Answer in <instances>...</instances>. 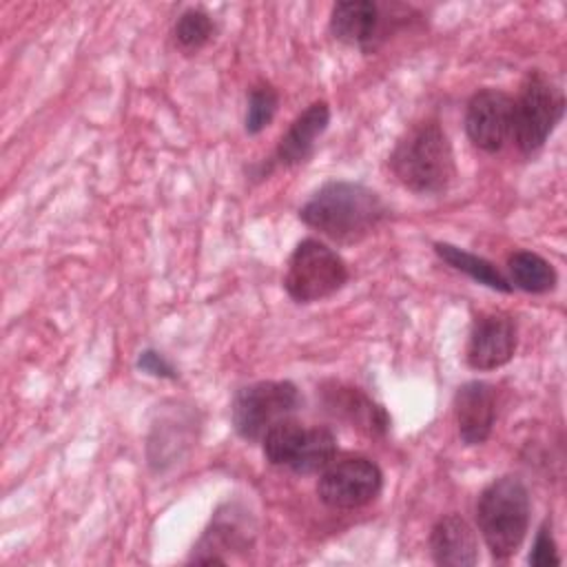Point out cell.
I'll use <instances>...</instances> for the list:
<instances>
[{
    "mask_svg": "<svg viewBox=\"0 0 567 567\" xmlns=\"http://www.w3.org/2000/svg\"><path fill=\"white\" fill-rule=\"evenodd\" d=\"M434 252L439 255L441 261H445L447 266H452L458 272H465L476 284H483V286H487L492 290H498V292H512L514 290L509 279L485 257L467 252V250H463L454 244H447V241H436Z\"/></svg>",
    "mask_w": 567,
    "mask_h": 567,
    "instance_id": "cell-16",
    "label": "cell"
},
{
    "mask_svg": "<svg viewBox=\"0 0 567 567\" xmlns=\"http://www.w3.org/2000/svg\"><path fill=\"white\" fill-rule=\"evenodd\" d=\"M385 18L372 0H343L330 11V33L334 40L361 51H374L385 38Z\"/></svg>",
    "mask_w": 567,
    "mask_h": 567,
    "instance_id": "cell-10",
    "label": "cell"
},
{
    "mask_svg": "<svg viewBox=\"0 0 567 567\" xmlns=\"http://www.w3.org/2000/svg\"><path fill=\"white\" fill-rule=\"evenodd\" d=\"M516 343L518 337L512 317L503 312H485L472 323L465 361L472 370H496L512 361Z\"/></svg>",
    "mask_w": 567,
    "mask_h": 567,
    "instance_id": "cell-9",
    "label": "cell"
},
{
    "mask_svg": "<svg viewBox=\"0 0 567 567\" xmlns=\"http://www.w3.org/2000/svg\"><path fill=\"white\" fill-rule=\"evenodd\" d=\"M514 97L501 89L476 91L465 106V133L470 142L485 151L496 153L512 140Z\"/></svg>",
    "mask_w": 567,
    "mask_h": 567,
    "instance_id": "cell-8",
    "label": "cell"
},
{
    "mask_svg": "<svg viewBox=\"0 0 567 567\" xmlns=\"http://www.w3.org/2000/svg\"><path fill=\"white\" fill-rule=\"evenodd\" d=\"M527 563L534 567H547V565H560V556H558V547L556 540L551 536V525L543 523L540 529L536 532L532 551L527 556Z\"/></svg>",
    "mask_w": 567,
    "mask_h": 567,
    "instance_id": "cell-21",
    "label": "cell"
},
{
    "mask_svg": "<svg viewBox=\"0 0 567 567\" xmlns=\"http://www.w3.org/2000/svg\"><path fill=\"white\" fill-rule=\"evenodd\" d=\"M213 35H215V22L208 16V11H204L199 7H190V9L182 11L173 27L175 44L188 53L206 47L213 40Z\"/></svg>",
    "mask_w": 567,
    "mask_h": 567,
    "instance_id": "cell-19",
    "label": "cell"
},
{
    "mask_svg": "<svg viewBox=\"0 0 567 567\" xmlns=\"http://www.w3.org/2000/svg\"><path fill=\"white\" fill-rule=\"evenodd\" d=\"M330 124V106L326 102H312L306 111H301L288 126V131L279 137L275 148V159L279 166H297L306 162L317 140L326 133Z\"/></svg>",
    "mask_w": 567,
    "mask_h": 567,
    "instance_id": "cell-14",
    "label": "cell"
},
{
    "mask_svg": "<svg viewBox=\"0 0 567 567\" xmlns=\"http://www.w3.org/2000/svg\"><path fill=\"white\" fill-rule=\"evenodd\" d=\"M565 113L563 91L538 69L529 71L514 100L512 142L523 155H532L554 133Z\"/></svg>",
    "mask_w": 567,
    "mask_h": 567,
    "instance_id": "cell-4",
    "label": "cell"
},
{
    "mask_svg": "<svg viewBox=\"0 0 567 567\" xmlns=\"http://www.w3.org/2000/svg\"><path fill=\"white\" fill-rule=\"evenodd\" d=\"M388 215L381 195L359 182H326L299 208V219L339 244L365 239Z\"/></svg>",
    "mask_w": 567,
    "mask_h": 567,
    "instance_id": "cell-1",
    "label": "cell"
},
{
    "mask_svg": "<svg viewBox=\"0 0 567 567\" xmlns=\"http://www.w3.org/2000/svg\"><path fill=\"white\" fill-rule=\"evenodd\" d=\"M301 405V394L290 381H257L237 390L230 405L233 430L244 441H261L264 434Z\"/></svg>",
    "mask_w": 567,
    "mask_h": 567,
    "instance_id": "cell-6",
    "label": "cell"
},
{
    "mask_svg": "<svg viewBox=\"0 0 567 567\" xmlns=\"http://www.w3.org/2000/svg\"><path fill=\"white\" fill-rule=\"evenodd\" d=\"M337 456V436L330 427L312 425L306 427L299 450L288 470L295 474H315L321 472Z\"/></svg>",
    "mask_w": 567,
    "mask_h": 567,
    "instance_id": "cell-17",
    "label": "cell"
},
{
    "mask_svg": "<svg viewBox=\"0 0 567 567\" xmlns=\"http://www.w3.org/2000/svg\"><path fill=\"white\" fill-rule=\"evenodd\" d=\"M303 432H306V425L292 416L272 425L261 439V450L266 461L275 467H290L299 450V443L303 439Z\"/></svg>",
    "mask_w": 567,
    "mask_h": 567,
    "instance_id": "cell-18",
    "label": "cell"
},
{
    "mask_svg": "<svg viewBox=\"0 0 567 567\" xmlns=\"http://www.w3.org/2000/svg\"><path fill=\"white\" fill-rule=\"evenodd\" d=\"M279 106V95L272 84L268 82H257L250 86L248 93V106H246V117H244V128L248 135L261 133L275 117Z\"/></svg>",
    "mask_w": 567,
    "mask_h": 567,
    "instance_id": "cell-20",
    "label": "cell"
},
{
    "mask_svg": "<svg viewBox=\"0 0 567 567\" xmlns=\"http://www.w3.org/2000/svg\"><path fill=\"white\" fill-rule=\"evenodd\" d=\"M323 403L332 416L350 423L368 436H383L390 430L392 421L385 408L359 388L332 383L323 390Z\"/></svg>",
    "mask_w": 567,
    "mask_h": 567,
    "instance_id": "cell-12",
    "label": "cell"
},
{
    "mask_svg": "<svg viewBox=\"0 0 567 567\" xmlns=\"http://www.w3.org/2000/svg\"><path fill=\"white\" fill-rule=\"evenodd\" d=\"M509 284L532 295L551 292L558 284L556 268L534 250H516L507 257Z\"/></svg>",
    "mask_w": 567,
    "mask_h": 567,
    "instance_id": "cell-15",
    "label": "cell"
},
{
    "mask_svg": "<svg viewBox=\"0 0 567 567\" xmlns=\"http://www.w3.org/2000/svg\"><path fill=\"white\" fill-rule=\"evenodd\" d=\"M383 487L381 467L368 456H334L317 481V496L332 509H359L372 503Z\"/></svg>",
    "mask_w": 567,
    "mask_h": 567,
    "instance_id": "cell-7",
    "label": "cell"
},
{
    "mask_svg": "<svg viewBox=\"0 0 567 567\" xmlns=\"http://www.w3.org/2000/svg\"><path fill=\"white\" fill-rule=\"evenodd\" d=\"M348 281V266L343 257L319 239H301L286 266L284 288L297 303L321 301Z\"/></svg>",
    "mask_w": 567,
    "mask_h": 567,
    "instance_id": "cell-5",
    "label": "cell"
},
{
    "mask_svg": "<svg viewBox=\"0 0 567 567\" xmlns=\"http://www.w3.org/2000/svg\"><path fill=\"white\" fill-rule=\"evenodd\" d=\"M454 419L465 445H481L489 439L496 421V388L487 381H467L454 394Z\"/></svg>",
    "mask_w": 567,
    "mask_h": 567,
    "instance_id": "cell-11",
    "label": "cell"
},
{
    "mask_svg": "<svg viewBox=\"0 0 567 567\" xmlns=\"http://www.w3.org/2000/svg\"><path fill=\"white\" fill-rule=\"evenodd\" d=\"M529 492L518 476L492 481L476 501L478 532L496 560L518 551L529 529Z\"/></svg>",
    "mask_w": 567,
    "mask_h": 567,
    "instance_id": "cell-3",
    "label": "cell"
},
{
    "mask_svg": "<svg viewBox=\"0 0 567 567\" xmlns=\"http://www.w3.org/2000/svg\"><path fill=\"white\" fill-rule=\"evenodd\" d=\"M394 177L414 193L436 195L456 177L454 151L447 133L436 120L412 124L390 153Z\"/></svg>",
    "mask_w": 567,
    "mask_h": 567,
    "instance_id": "cell-2",
    "label": "cell"
},
{
    "mask_svg": "<svg viewBox=\"0 0 567 567\" xmlns=\"http://www.w3.org/2000/svg\"><path fill=\"white\" fill-rule=\"evenodd\" d=\"M137 368L151 377L157 379H177V370L173 368V363L157 350H144L137 357Z\"/></svg>",
    "mask_w": 567,
    "mask_h": 567,
    "instance_id": "cell-22",
    "label": "cell"
},
{
    "mask_svg": "<svg viewBox=\"0 0 567 567\" xmlns=\"http://www.w3.org/2000/svg\"><path fill=\"white\" fill-rule=\"evenodd\" d=\"M430 554L443 567H472L478 563V540L472 525L458 516L447 514L436 520L430 532Z\"/></svg>",
    "mask_w": 567,
    "mask_h": 567,
    "instance_id": "cell-13",
    "label": "cell"
}]
</instances>
